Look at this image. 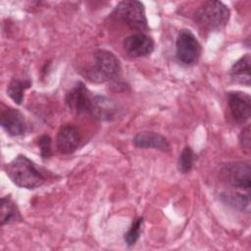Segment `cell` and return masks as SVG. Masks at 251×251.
<instances>
[{
  "label": "cell",
  "instance_id": "cell-19",
  "mask_svg": "<svg viewBox=\"0 0 251 251\" xmlns=\"http://www.w3.org/2000/svg\"><path fill=\"white\" fill-rule=\"evenodd\" d=\"M142 224H143V218L139 217L136 218L130 227L128 228V230L126 231V233L125 234V241L126 243L127 246H132L136 243V241L138 240L140 233H141V229H142Z\"/></svg>",
  "mask_w": 251,
  "mask_h": 251
},
{
  "label": "cell",
  "instance_id": "cell-20",
  "mask_svg": "<svg viewBox=\"0 0 251 251\" xmlns=\"http://www.w3.org/2000/svg\"><path fill=\"white\" fill-rule=\"evenodd\" d=\"M51 137L47 134H43L39 137L37 144L40 150V156L42 159H48L52 156V147H51Z\"/></svg>",
  "mask_w": 251,
  "mask_h": 251
},
{
  "label": "cell",
  "instance_id": "cell-17",
  "mask_svg": "<svg viewBox=\"0 0 251 251\" xmlns=\"http://www.w3.org/2000/svg\"><path fill=\"white\" fill-rule=\"evenodd\" d=\"M222 199L228 205L232 206L233 208H236L239 210H248L249 209L250 199H249L248 194L243 195L240 193H233V192L223 193Z\"/></svg>",
  "mask_w": 251,
  "mask_h": 251
},
{
  "label": "cell",
  "instance_id": "cell-15",
  "mask_svg": "<svg viewBox=\"0 0 251 251\" xmlns=\"http://www.w3.org/2000/svg\"><path fill=\"white\" fill-rule=\"evenodd\" d=\"M22 220L20 210L17 203L13 200L11 195H6L1 198L0 209V224L1 226L16 223Z\"/></svg>",
  "mask_w": 251,
  "mask_h": 251
},
{
  "label": "cell",
  "instance_id": "cell-12",
  "mask_svg": "<svg viewBox=\"0 0 251 251\" xmlns=\"http://www.w3.org/2000/svg\"><path fill=\"white\" fill-rule=\"evenodd\" d=\"M79 134L76 127L73 125H63L56 137V146L60 153L69 155L74 153L79 146Z\"/></svg>",
  "mask_w": 251,
  "mask_h": 251
},
{
  "label": "cell",
  "instance_id": "cell-10",
  "mask_svg": "<svg viewBox=\"0 0 251 251\" xmlns=\"http://www.w3.org/2000/svg\"><path fill=\"white\" fill-rule=\"evenodd\" d=\"M126 53L131 58H140L150 55L154 50V40L143 32L133 33L124 39Z\"/></svg>",
  "mask_w": 251,
  "mask_h": 251
},
{
  "label": "cell",
  "instance_id": "cell-1",
  "mask_svg": "<svg viewBox=\"0 0 251 251\" xmlns=\"http://www.w3.org/2000/svg\"><path fill=\"white\" fill-rule=\"evenodd\" d=\"M5 173L11 181L19 187L35 189L46 181L44 172L25 155H18L5 166Z\"/></svg>",
  "mask_w": 251,
  "mask_h": 251
},
{
  "label": "cell",
  "instance_id": "cell-18",
  "mask_svg": "<svg viewBox=\"0 0 251 251\" xmlns=\"http://www.w3.org/2000/svg\"><path fill=\"white\" fill-rule=\"evenodd\" d=\"M195 161V153L189 146H185L179 154L177 160V169L182 174H187L191 171Z\"/></svg>",
  "mask_w": 251,
  "mask_h": 251
},
{
  "label": "cell",
  "instance_id": "cell-14",
  "mask_svg": "<svg viewBox=\"0 0 251 251\" xmlns=\"http://www.w3.org/2000/svg\"><path fill=\"white\" fill-rule=\"evenodd\" d=\"M250 63H251V58L249 54H246L240 59H238L230 69L229 74L231 78L236 82L249 86L250 80H251Z\"/></svg>",
  "mask_w": 251,
  "mask_h": 251
},
{
  "label": "cell",
  "instance_id": "cell-9",
  "mask_svg": "<svg viewBox=\"0 0 251 251\" xmlns=\"http://www.w3.org/2000/svg\"><path fill=\"white\" fill-rule=\"evenodd\" d=\"M92 96L82 81H76L66 93L65 102L70 111L75 114L87 113Z\"/></svg>",
  "mask_w": 251,
  "mask_h": 251
},
{
  "label": "cell",
  "instance_id": "cell-8",
  "mask_svg": "<svg viewBox=\"0 0 251 251\" xmlns=\"http://www.w3.org/2000/svg\"><path fill=\"white\" fill-rule=\"evenodd\" d=\"M228 108L233 120L243 124L251 116V97L243 91H229L226 94Z\"/></svg>",
  "mask_w": 251,
  "mask_h": 251
},
{
  "label": "cell",
  "instance_id": "cell-11",
  "mask_svg": "<svg viewBox=\"0 0 251 251\" xmlns=\"http://www.w3.org/2000/svg\"><path fill=\"white\" fill-rule=\"evenodd\" d=\"M0 124L2 128L11 136H19L26 131L27 126L24 115L18 109L8 107L1 111Z\"/></svg>",
  "mask_w": 251,
  "mask_h": 251
},
{
  "label": "cell",
  "instance_id": "cell-4",
  "mask_svg": "<svg viewBox=\"0 0 251 251\" xmlns=\"http://www.w3.org/2000/svg\"><path fill=\"white\" fill-rule=\"evenodd\" d=\"M113 16L138 32L144 33V31L148 30L145 7L140 1L125 0L119 2L113 10Z\"/></svg>",
  "mask_w": 251,
  "mask_h": 251
},
{
  "label": "cell",
  "instance_id": "cell-13",
  "mask_svg": "<svg viewBox=\"0 0 251 251\" xmlns=\"http://www.w3.org/2000/svg\"><path fill=\"white\" fill-rule=\"evenodd\" d=\"M133 144L138 148H154L163 152H168L171 149L168 139L157 132L141 131L133 137Z\"/></svg>",
  "mask_w": 251,
  "mask_h": 251
},
{
  "label": "cell",
  "instance_id": "cell-2",
  "mask_svg": "<svg viewBox=\"0 0 251 251\" xmlns=\"http://www.w3.org/2000/svg\"><path fill=\"white\" fill-rule=\"evenodd\" d=\"M230 11L221 1H205L195 11L193 20L200 29L213 32L220 31L228 23Z\"/></svg>",
  "mask_w": 251,
  "mask_h": 251
},
{
  "label": "cell",
  "instance_id": "cell-7",
  "mask_svg": "<svg viewBox=\"0 0 251 251\" xmlns=\"http://www.w3.org/2000/svg\"><path fill=\"white\" fill-rule=\"evenodd\" d=\"M250 163L243 161L230 163L224 170L225 178L229 185L246 191L250 188Z\"/></svg>",
  "mask_w": 251,
  "mask_h": 251
},
{
  "label": "cell",
  "instance_id": "cell-16",
  "mask_svg": "<svg viewBox=\"0 0 251 251\" xmlns=\"http://www.w3.org/2000/svg\"><path fill=\"white\" fill-rule=\"evenodd\" d=\"M31 86V80L29 78H12L7 85L8 96L18 105H21L24 101V95L26 89Z\"/></svg>",
  "mask_w": 251,
  "mask_h": 251
},
{
  "label": "cell",
  "instance_id": "cell-21",
  "mask_svg": "<svg viewBox=\"0 0 251 251\" xmlns=\"http://www.w3.org/2000/svg\"><path fill=\"white\" fill-rule=\"evenodd\" d=\"M239 143L242 150L246 153L250 152L251 148V136H250V126H246L239 134Z\"/></svg>",
  "mask_w": 251,
  "mask_h": 251
},
{
  "label": "cell",
  "instance_id": "cell-3",
  "mask_svg": "<svg viewBox=\"0 0 251 251\" xmlns=\"http://www.w3.org/2000/svg\"><path fill=\"white\" fill-rule=\"evenodd\" d=\"M122 71L120 60L111 51L98 49L93 55V65L86 71L85 76L94 83H102L116 78Z\"/></svg>",
  "mask_w": 251,
  "mask_h": 251
},
{
  "label": "cell",
  "instance_id": "cell-6",
  "mask_svg": "<svg viewBox=\"0 0 251 251\" xmlns=\"http://www.w3.org/2000/svg\"><path fill=\"white\" fill-rule=\"evenodd\" d=\"M122 112V108L115 100L112 98L93 95L88 107L87 113L94 119L109 122L117 119Z\"/></svg>",
  "mask_w": 251,
  "mask_h": 251
},
{
  "label": "cell",
  "instance_id": "cell-5",
  "mask_svg": "<svg viewBox=\"0 0 251 251\" xmlns=\"http://www.w3.org/2000/svg\"><path fill=\"white\" fill-rule=\"evenodd\" d=\"M201 51V44L194 33L187 28L180 29L176 42L177 60L184 65H192L198 61Z\"/></svg>",
  "mask_w": 251,
  "mask_h": 251
}]
</instances>
